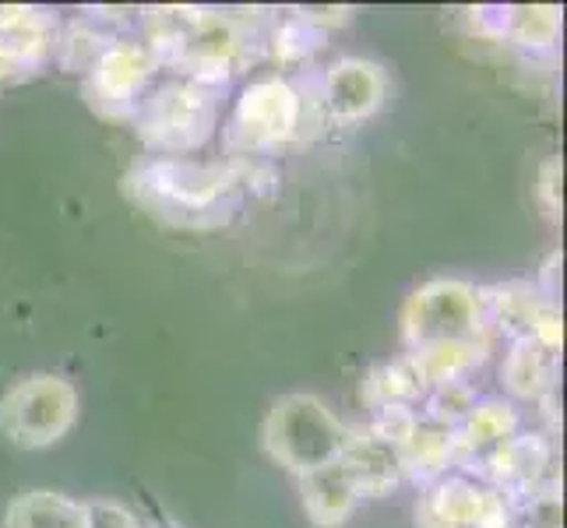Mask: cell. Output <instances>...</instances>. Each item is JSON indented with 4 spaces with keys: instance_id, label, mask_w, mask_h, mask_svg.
Wrapping results in <instances>:
<instances>
[{
    "instance_id": "obj_1",
    "label": "cell",
    "mask_w": 567,
    "mask_h": 528,
    "mask_svg": "<svg viewBox=\"0 0 567 528\" xmlns=\"http://www.w3.org/2000/svg\"><path fill=\"white\" fill-rule=\"evenodd\" d=\"M250 173L240 159L202 163L148 155L127 176V194L155 222L177 229H223L240 208Z\"/></svg>"
},
{
    "instance_id": "obj_2",
    "label": "cell",
    "mask_w": 567,
    "mask_h": 528,
    "mask_svg": "<svg viewBox=\"0 0 567 528\" xmlns=\"http://www.w3.org/2000/svg\"><path fill=\"white\" fill-rule=\"evenodd\" d=\"M142 39L173 74L223 85L254 61V46H261L247 22L212 8H148L142 14Z\"/></svg>"
},
{
    "instance_id": "obj_3",
    "label": "cell",
    "mask_w": 567,
    "mask_h": 528,
    "mask_svg": "<svg viewBox=\"0 0 567 528\" xmlns=\"http://www.w3.org/2000/svg\"><path fill=\"white\" fill-rule=\"evenodd\" d=\"M223 82H202V77L173 74L166 82H155L145 100L134 110L131 124L152 155L166 159H187L198 152L215 127H219V100Z\"/></svg>"
},
{
    "instance_id": "obj_4",
    "label": "cell",
    "mask_w": 567,
    "mask_h": 528,
    "mask_svg": "<svg viewBox=\"0 0 567 528\" xmlns=\"http://www.w3.org/2000/svg\"><path fill=\"white\" fill-rule=\"evenodd\" d=\"M321 124L328 121L318 106V95L310 100L289 77L271 74V77H258V82H250L240 92L226 127V142L237 155H258L286 142H303L307 127L321 131Z\"/></svg>"
},
{
    "instance_id": "obj_5",
    "label": "cell",
    "mask_w": 567,
    "mask_h": 528,
    "mask_svg": "<svg viewBox=\"0 0 567 528\" xmlns=\"http://www.w3.org/2000/svg\"><path fill=\"white\" fill-rule=\"evenodd\" d=\"M346 441L349 426L331 413L328 402L307 395V391L276 398L261 423L265 455L297 479L321 465L339 462Z\"/></svg>"
},
{
    "instance_id": "obj_6",
    "label": "cell",
    "mask_w": 567,
    "mask_h": 528,
    "mask_svg": "<svg viewBox=\"0 0 567 528\" xmlns=\"http://www.w3.org/2000/svg\"><path fill=\"white\" fill-rule=\"evenodd\" d=\"M402 342L409 352L491 342L480 289L465 279L423 282L402 307Z\"/></svg>"
},
{
    "instance_id": "obj_7",
    "label": "cell",
    "mask_w": 567,
    "mask_h": 528,
    "mask_svg": "<svg viewBox=\"0 0 567 528\" xmlns=\"http://www.w3.org/2000/svg\"><path fill=\"white\" fill-rule=\"evenodd\" d=\"M82 402L78 387L61 374H29L0 398V434L14 447L39 452L71 434Z\"/></svg>"
},
{
    "instance_id": "obj_8",
    "label": "cell",
    "mask_w": 567,
    "mask_h": 528,
    "mask_svg": "<svg viewBox=\"0 0 567 528\" xmlns=\"http://www.w3.org/2000/svg\"><path fill=\"white\" fill-rule=\"evenodd\" d=\"M159 71H163L159 56L148 50L145 39L121 35L85 71L82 82L85 103L95 113L113 116V121H131L138 103L145 100V92L155 85Z\"/></svg>"
},
{
    "instance_id": "obj_9",
    "label": "cell",
    "mask_w": 567,
    "mask_h": 528,
    "mask_svg": "<svg viewBox=\"0 0 567 528\" xmlns=\"http://www.w3.org/2000/svg\"><path fill=\"white\" fill-rule=\"evenodd\" d=\"M416 528H515L512 500L473 476H441L423 486Z\"/></svg>"
},
{
    "instance_id": "obj_10",
    "label": "cell",
    "mask_w": 567,
    "mask_h": 528,
    "mask_svg": "<svg viewBox=\"0 0 567 528\" xmlns=\"http://www.w3.org/2000/svg\"><path fill=\"white\" fill-rule=\"evenodd\" d=\"M318 106L328 124L353 127L370 121L388 100V74L367 56H339L318 77Z\"/></svg>"
},
{
    "instance_id": "obj_11",
    "label": "cell",
    "mask_w": 567,
    "mask_h": 528,
    "mask_svg": "<svg viewBox=\"0 0 567 528\" xmlns=\"http://www.w3.org/2000/svg\"><path fill=\"white\" fill-rule=\"evenodd\" d=\"M483 483H491L507 500H522L536 490H546V486H557L550 437L518 429V434L497 452V458L486 468Z\"/></svg>"
},
{
    "instance_id": "obj_12",
    "label": "cell",
    "mask_w": 567,
    "mask_h": 528,
    "mask_svg": "<svg viewBox=\"0 0 567 528\" xmlns=\"http://www.w3.org/2000/svg\"><path fill=\"white\" fill-rule=\"evenodd\" d=\"M522 429V416L515 402L504 398H486L476 402V408L455 426V465L465 473H476L480 479L497 458L501 447Z\"/></svg>"
},
{
    "instance_id": "obj_13",
    "label": "cell",
    "mask_w": 567,
    "mask_h": 528,
    "mask_svg": "<svg viewBox=\"0 0 567 528\" xmlns=\"http://www.w3.org/2000/svg\"><path fill=\"white\" fill-rule=\"evenodd\" d=\"M342 465L357 483V494L363 497H388L395 486L405 483L402 452L395 441H388L374 429H349V441L342 447Z\"/></svg>"
},
{
    "instance_id": "obj_14",
    "label": "cell",
    "mask_w": 567,
    "mask_h": 528,
    "mask_svg": "<svg viewBox=\"0 0 567 528\" xmlns=\"http://www.w3.org/2000/svg\"><path fill=\"white\" fill-rule=\"evenodd\" d=\"M560 352L536 339H518L501 363V384L515 402H546L557 391Z\"/></svg>"
},
{
    "instance_id": "obj_15",
    "label": "cell",
    "mask_w": 567,
    "mask_h": 528,
    "mask_svg": "<svg viewBox=\"0 0 567 528\" xmlns=\"http://www.w3.org/2000/svg\"><path fill=\"white\" fill-rule=\"evenodd\" d=\"M300 504H303L307 521H315L318 528H342L353 518L360 494L342 458L300 476Z\"/></svg>"
},
{
    "instance_id": "obj_16",
    "label": "cell",
    "mask_w": 567,
    "mask_h": 528,
    "mask_svg": "<svg viewBox=\"0 0 567 528\" xmlns=\"http://www.w3.org/2000/svg\"><path fill=\"white\" fill-rule=\"evenodd\" d=\"M476 14L483 32L507 39V43L522 50H554L560 35V8L554 4H507Z\"/></svg>"
},
{
    "instance_id": "obj_17",
    "label": "cell",
    "mask_w": 567,
    "mask_h": 528,
    "mask_svg": "<svg viewBox=\"0 0 567 528\" xmlns=\"http://www.w3.org/2000/svg\"><path fill=\"white\" fill-rule=\"evenodd\" d=\"M399 452H402L405 479H416L420 486L434 483L447 476V468L455 465V426L420 413L413 429L402 437Z\"/></svg>"
},
{
    "instance_id": "obj_18",
    "label": "cell",
    "mask_w": 567,
    "mask_h": 528,
    "mask_svg": "<svg viewBox=\"0 0 567 528\" xmlns=\"http://www.w3.org/2000/svg\"><path fill=\"white\" fill-rule=\"evenodd\" d=\"M56 18L43 8H25V4H4L0 8V46L11 50L14 56L35 71L43 68L53 50H56Z\"/></svg>"
},
{
    "instance_id": "obj_19",
    "label": "cell",
    "mask_w": 567,
    "mask_h": 528,
    "mask_svg": "<svg viewBox=\"0 0 567 528\" xmlns=\"http://www.w3.org/2000/svg\"><path fill=\"white\" fill-rule=\"evenodd\" d=\"M4 528H85V504L56 490L18 494L4 511Z\"/></svg>"
},
{
    "instance_id": "obj_20",
    "label": "cell",
    "mask_w": 567,
    "mask_h": 528,
    "mask_svg": "<svg viewBox=\"0 0 567 528\" xmlns=\"http://www.w3.org/2000/svg\"><path fill=\"white\" fill-rule=\"evenodd\" d=\"M363 395L370 408H384V405H409L416 408L426 398V384L420 381L416 366L409 356H399L391 363H381L367 374L363 381Z\"/></svg>"
},
{
    "instance_id": "obj_21",
    "label": "cell",
    "mask_w": 567,
    "mask_h": 528,
    "mask_svg": "<svg viewBox=\"0 0 567 528\" xmlns=\"http://www.w3.org/2000/svg\"><path fill=\"white\" fill-rule=\"evenodd\" d=\"M476 402H480V395H476V387L468 377L465 381H444V384L426 391L420 413L430 420H441L447 426H458L476 408Z\"/></svg>"
},
{
    "instance_id": "obj_22",
    "label": "cell",
    "mask_w": 567,
    "mask_h": 528,
    "mask_svg": "<svg viewBox=\"0 0 567 528\" xmlns=\"http://www.w3.org/2000/svg\"><path fill=\"white\" fill-rule=\"evenodd\" d=\"M512 525L515 528H564L560 486H546V490L512 500Z\"/></svg>"
},
{
    "instance_id": "obj_23",
    "label": "cell",
    "mask_w": 567,
    "mask_h": 528,
    "mask_svg": "<svg viewBox=\"0 0 567 528\" xmlns=\"http://www.w3.org/2000/svg\"><path fill=\"white\" fill-rule=\"evenodd\" d=\"M85 528H142V521L116 500H85Z\"/></svg>"
},
{
    "instance_id": "obj_24",
    "label": "cell",
    "mask_w": 567,
    "mask_h": 528,
    "mask_svg": "<svg viewBox=\"0 0 567 528\" xmlns=\"http://www.w3.org/2000/svg\"><path fill=\"white\" fill-rule=\"evenodd\" d=\"M560 176H564V166L557 155H550V159L539 166V201L546 205V211H550L554 219L560 215Z\"/></svg>"
},
{
    "instance_id": "obj_25",
    "label": "cell",
    "mask_w": 567,
    "mask_h": 528,
    "mask_svg": "<svg viewBox=\"0 0 567 528\" xmlns=\"http://www.w3.org/2000/svg\"><path fill=\"white\" fill-rule=\"evenodd\" d=\"M25 74H32V68L22 61V56H14L11 50L0 46V85L18 82V77H25Z\"/></svg>"
}]
</instances>
